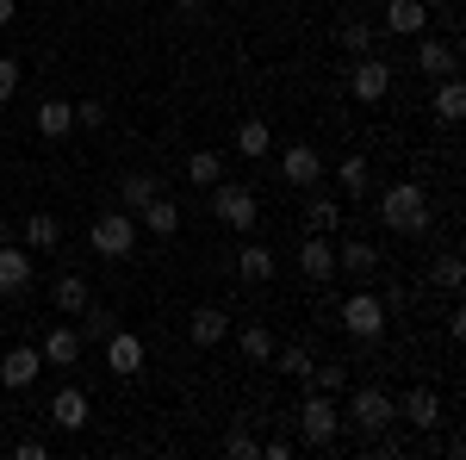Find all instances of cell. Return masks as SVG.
Instances as JSON below:
<instances>
[{"label":"cell","instance_id":"obj_19","mask_svg":"<svg viewBox=\"0 0 466 460\" xmlns=\"http://www.w3.org/2000/svg\"><path fill=\"white\" fill-rule=\"evenodd\" d=\"M386 32H392V37L430 32V6H423V0H392V6H386Z\"/></svg>","mask_w":466,"mask_h":460},{"label":"cell","instance_id":"obj_26","mask_svg":"<svg viewBox=\"0 0 466 460\" xmlns=\"http://www.w3.org/2000/svg\"><path fill=\"white\" fill-rule=\"evenodd\" d=\"M50 299H56V312H69V318H75V312H87V305H94V286H87V274H63Z\"/></svg>","mask_w":466,"mask_h":460},{"label":"cell","instance_id":"obj_30","mask_svg":"<svg viewBox=\"0 0 466 460\" xmlns=\"http://www.w3.org/2000/svg\"><path fill=\"white\" fill-rule=\"evenodd\" d=\"M187 180H193V187H218V180H224V156H218V149H193V156H187Z\"/></svg>","mask_w":466,"mask_h":460},{"label":"cell","instance_id":"obj_1","mask_svg":"<svg viewBox=\"0 0 466 460\" xmlns=\"http://www.w3.org/2000/svg\"><path fill=\"white\" fill-rule=\"evenodd\" d=\"M380 224H386V230H398V237H423V230L435 224L430 193H423L417 180H398V187H386V193H380Z\"/></svg>","mask_w":466,"mask_h":460},{"label":"cell","instance_id":"obj_28","mask_svg":"<svg viewBox=\"0 0 466 460\" xmlns=\"http://www.w3.org/2000/svg\"><path fill=\"white\" fill-rule=\"evenodd\" d=\"M156 193H162V180L156 175H144V169H137V175H125V187H118V199H125V212L137 218L149 206V199H156Z\"/></svg>","mask_w":466,"mask_h":460},{"label":"cell","instance_id":"obj_18","mask_svg":"<svg viewBox=\"0 0 466 460\" xmlns=\"http://www.w3.org/2000/svg\"><path fill=\"white\" fill-rule=\"evenodd\" d=\"M187 336H193L199 349H218V342L230 336V312H218V305H199V312L187 318Z\"/></svg>","mask_w":466,"mask_h":460},{"label":"cell","instance_id":"obj_3","mask_svg":"<svg viewBox=\"0 0 466 460\" xmlns=\"http://www.w3.org/2000/svg\"><path fill=\"white\" fill-rule=\"evenodd\" d=\"M212 193V218L218 224H230L237 237H249L255 218H261V206H255V193L243 187V180H218V187H206Z\"/></svg>","mask_w":466,"mask_h":460},{"label":"cell","instance_id":"obj_21","mask_svg":"<svg viewBox=\"0 0 466 460\" xmlns=\"http://www.w3.org/2000/svg\"><path fill=\"white\" fill-rule=\"evenodd\" d=\"M137 230H149V237H175L180 230V206L168 199V193H156L144 212H137Z\"/></svg>","mask_w":466,"mask_h":460},{"label":"cell","instance_id":"obj_22","mask_svg":"<svg viewBox=\"0 0 466 460\" xmlns=\"http://www.w3.org/2000/svg\"><path fill=\"white\" fill-rule=\"evenodd\" d=\"M299 274H305V281H329V274H336V249H329V237H305V249H299Z\"/></svg>","mask_w":466,"mask_h":460},{"label":"cell","instance_id":"obj_7","mask_svg":"<svg viewBox=\"0 0 466 460\" xmlns=\"http://www.w3.org/2000/svg\"><path fill=\"white\" fill-rule=\"evenodd\" d=\"M349 94H355L360 107H380V100L392 94V63H386V56H355V69H349Z\"/></svg>","mask_w":466,"mask_h":460},{"label":"cell","instance_id":"obj_15","mask_svg":"<svg viewBox=\"0 0 466 460\" xmlns=\"http://www.w3.org/2000/svg\"><path fill=\"white\" fill-rule=\"evenodd\" d=\"M305 230H311V237H329V230H342V206H336V199H329V193H323V187H305Z\"/></svg>","mask_w":466,"mask_h":460},{"label":"cell","instance_id":"obj_33","mask_svg":"<svg viewBox=\"0 0 466 460\" xmlns=\"http://www.w3.org/2000/svg\"><path fill=\"white\" fill-rule=\"evenodd\" d=\"M274 367H280L287 380H305V373H311V349H299V342H292V349H274Z\"/></svg>","mask_w":466,"mask_h":460},{"label":"cell","instance_id":"obj_41","mask_svg":"<svg viewBox=\"0 0 466 460\" xmlns=\"http://www.w3.org/2000/svg\"><path fill=\"white\" fill-rule=\"evenodd\" d=\"M261 460H292V442H287V435H274V442H261Z\"/></svg>","mask_w":466,"mask_h":460},{"label":"cell","instance_id":"obj_27","mask_svg":"<svg viewBox=\"0 0 466 460\" xmlns=\"http://www.w3.org/2000/svg\"><path fill=\"white\" fill-rule=\"evenodd\" d=\"M336 187H342L349 199H360V193L373 187V162H367V156H342V162H336Z\"/></svg>","mask_w":466,"mask_h":460},{"label":"cell","instance_id":"obj_44","mask_svg":"<svg viewBox=\"0 0 466 460\" xmlns=\"http://www.w3.org/2000/svg\"><path fill=\"white\" fill-rule=\"evenodd\" d=\"M0 243H13V224H6V218H0Z\"/></svg>","mask_w":466,"mask_h":460},{"label":"cell","instance_id":"obj_39","mask_svg":"<svg viewBox=\"0 0 466 460\" xmlns=\"http://www.w3.org/2000/svg\"><path fill=\"white\" fill-rule=\"evenodd\" d=\"M13 94H19V63H13V56H0V107H6Z\"/></svg>","mask_w":466,"mask_h":460},{"label":"cell","instance_id":"obj_17","mask_svg":"<svg viewBox=\"0 0 466 460\" xmlns=\"http://www.w3.org/2000/svg\"><path fill=\"white\" fill-rule=\"evenodd\" d=\"M32 125H37V138L63 143V138H69V131H75V100H37Z\"/></svg>","mask_w":466,"mask_h":460},{"label":"cell","instance_id":"obj_11","mask_svg":"<svg viewBox=\"0 0 466 460\" xmlns=\"http://www.w3.org/2000/svg\"><path fill=\"white\" fill-rule=\"evenodd\" d=\"M398 417H404L410 429H423V435H430V429H441V392H435V386L404 392V398H398Z\"/></svg>","mask_w":466,"mask_h":460},{"label":"cell","instance_id":"obj_43","mask_svg":"<svg viewBox=\"0 0 466 460\" xmlns=\"http://www.w3.org/2000/svg\"><path fill=\"white\" fill-rule=\"evenodd\" d=\"M199 6H206V0H175V13H199Z\"/></svg>","mask_w":466,"mask_h":460},{"label":"cell","instance_id":"obj_31","mask_svg":"<svg viewBox=\"0 0 466 460\" xmlns=\"http://www.w3.org/2000/svg\"><path fill=\"white\" fill-rule=\"evenodd\" d=\"M237 349L249 354V361H274L280 342H274V330H268V323H249V330H237Z\"/></svg>","mask_w":466,"mask_h":460},{"label":"cell","instance_id":"obj_42","mask_svg":"<svg viewBox=\"0 0 466 460\" xmlns=\"http://www.w3.org/2000/svg\"><path fill=\"white\" fill-rule=\"evenodd\" d=\"M13 13H19V0H0V32L13 26Z\"/></svg>","mask_w":466,"mask_h":460},{"label":"cell","instance_id":"obj_37","mask_svg":"<svg viewBox=\"0 0 466 460\" xmlns=\"http://www.w3.org/2000/svg\"><path fill=\"white\" fill-rule=\"evenodd\" d=\"M75 125H81V131H100V125H106V107H100V100H81V107H75Z\"/></svg>","mask_w":466,"mask_h":460},{"label":"cell","instance_id":"obj_6","mask_svg":"<svg viewBox=\"0 0 466 460\" xmlns=\"http://www.w3.org/2000/svg\"><path fill=\"white\" fill-rule=\"evenodd\" d=\"M386 299L380 292H355V299H342V330L355 336V342H380L386 336Z\"/></svg>","mask_w":466,"mask_h":460},{"label":"cell","instance_id":"obj_10","mask_svg":"<svg viewBox=\"0 0 466 460\" xmlns=\"http://www.w3.org/2000/svg\"><path fill=\"white\" fill-rule=\"evenodd\" d=\"M37 373H44V349H32V342H19V349L0 354V386L6 392H25Z\"/></svg>","mask_w":466,"mask_h":460},{"label":"cell","instance_id":"obj_25","mask_svg":"<svg viewBox=\"0 0 466 460\" xmlns=\"http://www.w3.org/2000/svg\"><path fill=\"white\" fill-rule=\"evenodd\" d=\"M336 274H360V281H367V274H380V249L373 243H342L336 249Z\"/></svg>","mask_w":466,"mask_h":460},{"label":"cell","instance_id":"obj_23","mask_svg":"<svg viewBox=\"0 0 466 460\" xmlns=\"http://www.w3.org/2000/svg\"><path fill=\"white\" fill-rule=\"evenodd\" d=\"M25 249H32V255H50V249H63V218L32 212V218H25Z\"/></svg>","mask_w":466,"mask_h":460},{"label":"cell","instance_id":"obj_14","mask_svg":"<svg viewBox=\"0 0 466 460\" xmlns=\"http://www.w3.org/2000/svg\"><path fill=\"white\" fill-rule=\"evenodd\" d=\"M417 69L430 75V81H441V75H454V69H461V56H454V44H448V37L417 32Z\"/></svg>","mask_w":466,"mask_h":460},{"label":"cell","instance_id":"obj_8","mask_svg":"<svg viewBox=\"0 0 466 460\" xmlns=\"http://www.w3.org/2000/svg\"><path fill=\"white\" fill-rule=\"evenodd\" d=\"M323 175H329V162H323L311 143H287L280 149V180L287 187H323Z\"/></svg>","mask_w":466,"mask_h":460},{"label":"cell","instance_id":"obj_13","mask_svg":"<svg viewBox=\"0 0 466 460\" xmlns=\"http://www.w3.org/2000/svg\"><path fill=\"white\" fill-rule=\"evenodd\" d=\"M0 292H6V299L32 292V249H19V243H0Z\"/></svg>","mask_w":466,"mask_h":460},{"label":"cell","instance_id":"obj_34","mask_svg":"<svg viewBox=\"0 0 466 460\" xmlns=\"http://www.w3.org/2000/svg\"><path fill=\"white\" fill-rule=\"evenodd\" d=\"M336 37H342V50H349V56H367V50H373V26H367V19H349Z\"/></svg>","mask_w":466,"mask_h":460},{"label":"cell","instance_id":"obj_32","mask_svg":"<svg viewBox=\"0 0 466 460\" xmlns=\"http://www.w3.org/2000/svg\"><path fill=\"white\" fill-rule=\"evenodd\" d=\"M305 386L311 392H349V367H336V361H311V373H305Z\"/></svg>","mask_w":466,"mask_h":460},{"label":"cell","instance_id":"obj_2","mask_svg":"<svg viewBox=\"0 0 466 460\" xmlns=\"http://www.w3.org/2000/svg\"><path fill=\"white\" fill-rule=\"evenodd\" d=\"M342 424H355L360 435H386V429L398 424V398H392L386 386H355V392H349Z\"/></svg>","mask_w":466,"mask_h":460},{"label":"cell","instance_id":"obj_12","mask_svg":"<svg viewBox=\"0 0 466 460\" xmlns=\"http://www.w3.org/2000/svg\"><path fill=\"white\" fill-rule=\"evenodd\" d=\"M87 417H94V398H87L81 386H63L56 398H50V424H56V429L81 435V429H87Z\"/></svg>","mask_w":466,"mask_h":460},{"label":"cell","instance_id":"obj_36","mask_svg":"<svg viewBox=\"0 0 466 460\" xmlns=\"http://www.w3.org/2000/svg\"><path fill=\"white\" fill-rule=\"evenodd\" d=\"M224 455H237V460H261V442H255L243 424H230V435H224Z\"/></svg>","mask_w":466,"mask_h":460},{"label":"cell","instance_id":"obj_38","mask_svg":"<svg viewBox=\"0 0 466 460\" xmlns=\"http://www.w3.org/2000/svg\"><path fill=\"white\" fill-rule=\"evenodd\" d=\"M118 323H112V312H100V305H87V323H81V336H112Z\"/></svg>","mask_w":466,"mask_h":460},{"label":"cell","instance_id":"obj_40","mask_svg":"<svg viewBox=\"0 0 466 460\" xmlns=\"http://www.w3.org/2000/svg\"><path fill=\"white\" fill-rule=\"evenodd\" d=\"M13 455H19V460H50V442H37V435H25V442H19Z\"/></svg>","mask_w":466,"mask_h":460},{"label":"cell","instance_id":"obj_35","mask_svg":"<svg viewBox=\"0 0 466 460\" xmlns=\"http://www.w3.org/2000/svg\"><path fill=\"white\" fill-rule=\"evenodd\" d=\"M430 281L435 286H448V292H454V286L466 281V261L461 255H435V268H430Z\"/></svg>","mask_w":466,"mask_h":460},{"label":"cell","instance_id":"obj_5","mask_svg":"<svg viewBox=\"0 0 466 460\" xmlns=\"http://www.w3.org/2000/svg\"><path fill=\"white\" fill-rule=\"evenodd\" d=\"M336 429H342L336 392H305V404H299V435H305V448H329Z\"/></svg>","mask_w":466,"mask_h":460},{"label":"cell","instance_id":"obj_20","mask_svg":"<svg viewBox=\"0 0 466 460\" xmlns=\"http://www.w3.org/2000/svg\"><path fill=\"white\" fill-rule=\"evenodd\" d=\"M230 268H237V274H243V281H274V274H280V261H274V249L268 243H243L237 249V261H230Z\"/></svg>","mask_w":466,"mask_h":460},{"label":"cell","instance_id":"obj_29","mask_svg":"<svg viewBox=\"0 0 466 460\" xmlns=\"http://www.w3.org/2000/svg\"><path fill=\"white\" fill-rule=\"evenodd\" d=\"M268 149H274V131H268V118H243V125H237V156H268Z\"/></svg>","mask_w":466,"mask_h":460},{"label":"cell","instance_id":"obj_24","mask_svg":"<svg viewBox=\"0 0 466 460\" xmlns=\"http://www.w3.org/2000/svg\"><path fill=\"white\" fill-rule=\"evenodd\" d=\"M466 118V87L461 75H441V87H435V125H461Z\"/></svg>","mask_w":466,"mask_h":460},{"label":"cell","instance_id":"obj_9","mask_svg":"<svg viewBox=\"0 0 466 460\" xmlns=\"http://www.w3.org/2000/svg\"><path fill=\"white\" fill-rule=\"evenodd\" d=\"M144 361H149V349H144V336H137V330H112V336H106V367L118 373V380H137V373H144Z\"/></svg>","mask_w":466,"mask_h":460},{"label":"cell","instance_id":"obj_4","mask_svg":"<svg viewBox=\"0 0 466 460\" xmlns=\"http://www.w3.org/2000/svg\"><path fill=\"white\" fill-rule=\"evenodd\" d=\"M137 237H144V230H137V218L125 212V206H118V212H100V218H94V230H87L94 255H106V261H125V255L137 249Z\"/></svg>","mask_w":466,"mask_h":460},{"label":"cell","instance_id":"obj_16","mask_svg":"<svg viewBox=\"0 0 466 460\" xmlns=\"http://www.w3.org/2000/svg\"><path fill=\"white\" fill-rule=\"evenodd\" d=\"M37 349H44V367H75V361H81V349H87V336H81V330H69V323H56Z\"/></svg>","mask_w":466,"mask_h":460}]
</instances>
